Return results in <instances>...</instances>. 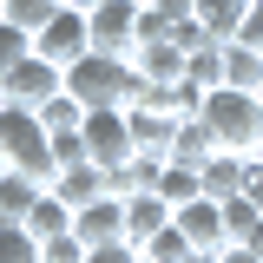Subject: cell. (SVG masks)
Listing matches in <instances>:
<instances>
[{
	"label": "cell",
	"mask_w": 263,
	"mask_h": 263,
	"mask_svg": "<svg viewBox=\"0 0 263 263\" xmlns=\"http://www.w3.org/2000/svg\"><path fill=\"white\" fill-rule=\"evenodd\" d=\"M66 0H0V20H13V27H27V33H40L53 13H60Z\"/></svg>",
	"instance_id": "cell-23"
},
{
	"label": "cell",
	"mask_w": 263,
	"mask_h": 263,
	"mask_svg": "<svg viewBox=\"0 0 263 263\" xmlns=\"http://www.w3.org/2000/svg\"><path fill=\"white\" fill-rule=\"evenodd\" d=\"M243 197L263 211V158H257V152H250V171H243Z\"/></svg>",
	"instance_id": "cell-32"
},
{
	"label": "cell",
	"mask_w": 263,
	"mask_h": 263,
	"mask_svg": "<svg viewBox=\"0 0 263 263\" xmlns=\"http://www.w3.org/2000/svg\"><path fill=\"white\" fill-rule=\"evenodd\" d=\"M243 171H250V152H217L204 164V197H243Z\"/></svg>",
	"instance_id": "cell-16"
},
{
	"label": "cell",
	"mask_w": 263,
	"mask_h": 263,
	"mask_svg": "<svg viewBox=\"0 0 263 263\" xmlns=\"http://www.w3.org/2000/svg\"><path fill=\"white\" fill-rule=\"evenodd\" d=\"M40 119H46V132H79V125H86V105H79L72 92H60V99L40 105Z\"/></svg>",
	"instance_id": "cell-27"
},
{
	"label": "cell",
	"mask_w": 263,
	"mask_h": 263,
	"mask_svg": "<svg viewBox=\"0 0 263 263\" xmlns=\"http://www.w3.org/2000/svg\"><path fill=\"white\" fill-rule=\"evenodd\" d=\"M0 164L27 171L40 184L60 178V164H53V132H46V119H40L33 105H0Z\"/></svg>",
	"instance_id": "cell-2"
},
{
	"label": "cell",
	"mask_w": 263,
	"mask_h": 263,
	"mask_svg": "<svg viewBox=\"0 0 263 263\" xmlns=\"http://www.w3.org/2000/svg\"><path fill=\"white\" fill-rule=\"evenodd\" d=\"M20 60H33V33L13 27V20H0V79H7Z\"/></svg>",
	"instance_id": "cell-26"
},
{
	"label": "cell",
	"mask_w": 263,
	"mask_h": 263,
	"mask_svg": "<svg viewBox=\"0 0 263 263\" xmlns=\"http://www.w3.org/2000/svg\"><path fill=\"white\" fill-rule=\"evenodd\" d=\"M191 263H224V250H197V257Z\"/></svg>",
	"instance_id": "cell-34"
},
{
	"label": "cell",
	"mask_w": 263,
	"mask_h": 263,
	"mask_svg": "<svg viewBox=\"0 0 263 263\" xmlns=\"http://www.w3.org/2000/svg\"><path fill=\"white\" fill-rule=\"evenodd\" d=\"M184 79H191L197 92H217V86H224V40L197 46V53H191V66H184Z\"/></svg>",
	"instance_id": "cell-21"
},
{
	"label": "cell",
	"mask_w": 263,
	"mask_h": 263,
	"mask_svg": "<svg viewBox=\"0 0 263 263\" xmlns=\"http://www.w3.org/2000/svg\"><path fill=\"white\" fill-rule=\"evenodd\" d=\"M217 152H224V145H217V132L204 125V112H197V119H184V125H178V138H171V158H178V164H197V171L217 158Z\"/></svg>",
	"instance_id": "cell-15"
},
{
	"label": "cell",
	"mask_w": 263,
	"mask_h": 263,
	"mask_svg": "<svg viewBox=\"0 0 263 263\" xmlns=\"http://www.w3.org/2000/svg\"><path fill=\"white\" fill-rule=\"evenodd\" d=\"M243 46H257L263 53V0H250V20H243V33H237Z\"/></svg>",
	"instance_id": "cell-31"
},
{
	"label": "cell",
	"mask_w": 263,
	"mask_h": 263,
	"mask_svg": "<svg viewBox=\"0 0 263 263\" xmlns=\"http://www.w3.org/2000/svg\"><path fill=\"white\" fill-rule=\"evenodd\" d=\"M33 53H40V60H53V66H60V72H66V66H79V60H86V53H92V13L66 0L60 13H53L46 27L33 33Z\"/></svg>",
	"instance_id": "cell-4"
},
{
	"label": "cell",
	"mask_w": 263,
	"mask_h": 263,
	"mask_svg": "<svg viewBox=\"0 0 263 263\" xmlns=\"http://www.w3.org/2000/svg\"><path fill=\"white\" fill-rule=\"evenodd\" d=\"M60 92H66V72L53 60H40V53L20 60L7 79H0V99H7V105H33V112H40L46 99H60Z\"/></svg>",
	"instance_id": "cell-7"
},
{
	"label": "cell",
	"mask_w": 263,
	"mask_h": 263,
	"mask_svg": "<svg viewBox=\"0 0 263 263\" xmlns=\"http://www.w3.org/2000/svg\"><path fill=\"white\" fill-rule=\"evenodd\" d=\"M72 7H99V0H72Z\"/></svg>",
	"instance_id": "cell-35"
},
{
	"label": "cell",
	"mask_w": 263,
	"mask_h": 263,
	"mask_svg": "<svg viewBox=\"0 0 263 263\" xmlns=\"http://www.w3.org/2000/svg\"><path fill=\"white\" fill-rule=\"evenodd\" d=\"M86 263H138V243H125V237H119V243H92Z\"/></svg>",
	"instance_id": "cell-30"
},
{
	"label": "cell",
	"mask_w": 263,
	"mask_h": 263,
	"mask_svg": "<svg viewBox=\"0 0 263 263\" xmlns=\"http://www.w3.org/2000/svg\"><path fill=\"white\" fill-rule=\"evenodd\" d=\"M86 13H92V53H119V60L138 53V20H145L138 0H99Z\"/></svg>",
	"instance_id": "cell-5"
},
{
	"label": "cell",
	"mask_w": 263,
	"mask_h": 263,
	"mask_svg": "<svg viewBox=\"0 0 263 263\" xmlns=\"http://www.w3.org/2000/svg\"><path fill=\"white\" fill-rule=\"evenodd\" d=\"M204 125L217 132L224 152H257L263 99H257V92H237V86H217V92H204Z\"/></svg>",
	"instance_id": "cell-3"
},
{
	"label": "cell",
	"mask_w": 263,
	"mask_h": 263,
	"mask_svg": "<svg viewBox=\"0 0 263 263\" xmlns=\"http://www.w3.org/2000/svg\"><path fill=\"white\" fill-rule=\"evenodd\" d=\"M138 7H152V0H138Z\"/></svg>",
	"instance_id": "cell-38"
},
{
	"label": "cell",
	"mask_w": 263,
	"mask_h": 263,
	"mask_svg": "<svg viewBox=\"0 0 263 263\" xmlns=\"http://www.w3.org/2000/svg\"><path fill=\"white\" fill-rule=\"evenodd\" d=\"M257 158H263V132H257Z\"/></svg>",
	"instance_id": "cell-36"
},
{
	"label": "cell",
	"mask_w": 263,
	"mask_h": 263,
	"mask_svg": "<svg viewBox=\"0 0 263 263\" xmlns=\"http://www.w3.org/2000/svg\"><path fill=\"white\" fill-rule=\"evenodd\" d=\"M132 66H138V79H145V86H178V79H184V66H191V53H184L178 40H145V46L132 53Z\"/></svg>",
	"instance_id": "cell-11"
},
{
	"label": "cell",
	"mask_w": 263,
	"mask_h": 263,
	"mask_svg": "<svg viewBox=\"0 0 263 263\" xmlns=\"http://www.w3.org/2000/svg\"><path fill=\"white\" fill-rule=\"evenodd\" d=\"M66 92L79 99L86 112H125V105H138L145 79H138V66L119 60V53H86L79 66H66Z\"/></svg>",
	"instance_id": "cell-1"
},
{
	"label": "cell",
	"mask_w": 263,
	"mask_h": 263,
	"mask_svg": "<svg viewBox=\"0 0 263 263\" xmlns=\"http://www.w3.org/2000/svg\"><path fill=\"white\" fill-rule=\"evenodd\" d=\"M178 230L191 237L197 250H224V243H230V224H224V204H217V197H191V204H178Z\"/></svg>",
	"instance_id": "cell-10"
},
{
	"label": "cell",
	"mask_w": 263,
	"mask_h": 263,
	"mask_svg": "<svg viewBox=\"0 0 263 263\" xmlns=\"http://www.w3.org/2000/svg\"><path fill=\"white\" fill-rule=\"evenodd\" d=\"M27 230L40 237V243H46V237H66V230H72V204L53 197V191H40V204L27 211Z\"/></svg>",
	"instance_id": "cell-20"
},
{
	"label": "cell",
	"mask_w": 263,
	"mask_h": 263,
	"mask_svg": "<svg viewBox=\"0 0 263 263\" xmlns=\"http://www.w3.org/2000/svg\"><path fill=\"white\" fill-rule=\"evenodd\" d=\"M40 178H27V171H13V164H0V224H27V211L40 204Z\"/></svg>",
	"instance_id": "cell-13"
},
{
	"label": "cell",
	"mask_w": 263,
	"mask_h": 263,
	"mask_svg": "<svg viewBox=\"0 0 263 263\" xmlns=\"http://www.w3.org/2000/svg\"><path fill=\"white\" fill-rule=\"evenodd\" d=\"M145 257H152V263H191V257H197V243L184 237V230H178V217H171V224H164L158 237L145 243Z\"/></svg>",
	"instance_id": "cell-22"
},
{
	"label": "cell",
	"mask_w": 263,
	"mask_h": 263,
	"mask_svg": "<svg viewBox=\"0 0 263 263\" xmlns=\"http://www.w3.org/2000/svg\"><path fill=\"white\" fill-rule=\"evenodd\" d=\"M53 164H92V152H86V132H53Z\"/></svg>",
	"instance_id": "cell-28"
},
{
	"label": "cell",
	"mask_w": 263,
	"mask_h": 263,
	"mask_svg": "<svg viewBox=\"0 0 263 263\" xmlns=\"http://www.w3.org/2000/svg\"><path fill=\"white\" fill-rule=\"evenodd\" d=\"M0 263H40V237L27 224H0Z\"/></svg>",
	"instance_id": "cell-25"
},
{
	"label": "cell",
	"mask_w": 263,
	"mask_h": 263,
	"mask_svg": "<svg viewBox=\"0 0 263 263\" xmlns=\"http://www.w3.org/2000/svg\"><path fill=\"white\" fill-rule=\"evenodd\" d=\"M132 119V138H138V152H158V158H171V138H178V112H164V105H152V99H138V105H125Z\"/></svg>",
	"instance_id": "cell-9"
},
{
	"label": "cell",
	"mask_w": 263,
	"mask_h": 263,
	"mask_svg": "<svg viewBox=\"0 0 263 263\" xmlns=\"http://www.w3.org/2000/svg\"><path fill=\"white\" fill-rule=\"evenodd\" d=\"M40 263H86V243H79L72 230H66V237H46V243H40Z\"/></svg>",
	"instance_id": "cell-29"
},
{
	"label": "cell",
	"mask_w": 263,
	"mask_h": 263,
	"mask_svg": "<svg viewBox=\"0 0 263 263\" xmlns=\"http://www.w3.org/2000/svg\"><path fill=\"white\" fill-rule=\"evenodd\" d=\"M86 152H92V164H105V171H119V164L138 158V138H132V119L125 112H86Z\"/></svg>",
	"instance_id": "cell-6"
},
{
	"label": "cell",
	"mask_w": 263,
	"mask_h": 263,
	"mask_svg": "<svg viewBox=\"0 0 263 263\" xmlns=\"http://www.w3.org/2000/svg\"><path fill=\"white\" fill-rule=\"evenodd\" d=\"M0 105H7V99H0Z\"/></svg>",
	"instance_id": "cell-40"
},
{
	"label": "cell",
	"mask_w": 263,
	"mask_h": 263,
	"mask_svg": "<svg viewBox=\"0 0 263 263\" xmlns=\"http://www.w3.org/2000/svg\"><path fill=\"white\" fill-rule=\"evenodd\" d=\"M257 99H263V86H257Z\"/></svg>",
	"instance_id": "cell-39"
},
{
	"label": "cell",
	"mask_w": 263,
	"mask_h": 263,
	"mask_svg": "<svg viewBox=\"0 0 263 263\" xmlns=\"http://www.w3.org/2000/svg\"><path fill=\"white\" fill-rule=\"evenodd\" d=\"M224 263H263V250H250V243H224Z\"/></svg>",
	"instance_id": "cell-33"
},
{
	"label": "cell",
	"mask_w": 263,
	"mask_h": 263,
	"mask_svg": "<svg viewBox=\"0 0 263 263\" xmlns=\"http://www.w3.org/2000/svg\"><path fill=\"white\" fill-rule=\"evenodd\" d=\"M171 217H178V211H171V204H164L158 191H138V197H125V237L138 243V250H145V243H152V237H158V230L171 224Z\"/></svg>",
	"instance_id": "cell-12"
},
{
	"label": "cell",
	"mask_w": 263,
	"mask_h": 263,
	"mask_svg": "<svg viewBox=\"0 0 263 263\" xmlns=\"http://www.w3.org/2000/svg\"><path fill=\"white\" fill-rule=\"evenodd\" d=\"M46 191H53V197H66V204L79 211V204H92V197H105L112 184H105V164H66V171L53 178V184H46Z\"/></svg>",
	"instance_id": "cell-14"
},
{
	"label": "cell",
	"mask_w": 263,
	"mask_h": 263,
	"mask_svg": "<svg viewBox=\"0 0 263 263\" xmlns=\"http://www.w3.org/2000/svg\"><path fill=\"white\" fill-rule=\"evenodd\" d=\"M197 20L211 40H237L243 20H250V0H197Z\"/></svg>",
	"instance_id": "cell-18"
},
{
	"label": "cell",
	"mask_w": 263,
	"mask_h": 263,
	"mask_svg": "<svg viewBox=\"0 0 263 263\" xmlns=\"http://www.w3.org/2000/svg\"><path fill=\"white\" fill-rule=\"evenodd\" d=\"M224 86H237V92H257V86H263V53H257V46L224 40Z\"/></svg>",
	"instance_id": "cell-17"
},
{
	"label": "cell",
	"mask_w": 263,
	"mask_h": 263,
	"mask_svg": "<svg viewBox=\"0 0 263 263\" xmlns=\"http://www.w3.org/2000/svg\"><path fill=\"white\" fill-rule=\"evenodd\" d=\"M224 224H230V243H250L263 230V211L250 204V197H224Z\"/></svg>",
	"instance_id": "cell-24"
},
{
	"label": "cell",
	"mask_w": 263,
	"mask_h": 263,
	"mask_svg": "<svg viewBox=\"0 0 263 263\" xmlns=\"http://www.w3.org/2000/svg\"><path fill=\"white\" fill-rule=\"evenodd\" d=\"M158 197L178 211V204H191V197H204V171L197 164H178V158H164V171H158Z\"/></svg>",
	"instance_id": "cell-19"
},
{
	"label": "cell",
	"mask_w": 263,
	"mask_h": 263,
	"mask_svg": "<svg viewBox=\"0 0 263 263\" xmlns=\"http://www.w3.org/2000/svg\"><path fill=\"white\" fill-rule=\"evenodd\" d=\"M72 237H79L86 250H92V243H119V237H125V197L105 191V197H92V204H79V211H72Z\"/></svg>",
	"instance_id": "cell-8"
},
{
	"label": "cell",
	"mask_w": 263,
	"mask_h": 263,
	"mask_svg": "<svg viewBox=\"0 0 263 263\" xmlns=\"http://www.w3.org/2000/svg\"><path fill=\"white\" fill-rule=\"evenodd\" d=\"M138 263H152V257H145V250H138Z\"/></svg>",
	"instance_id": "cell-37"
}]
</instances>
